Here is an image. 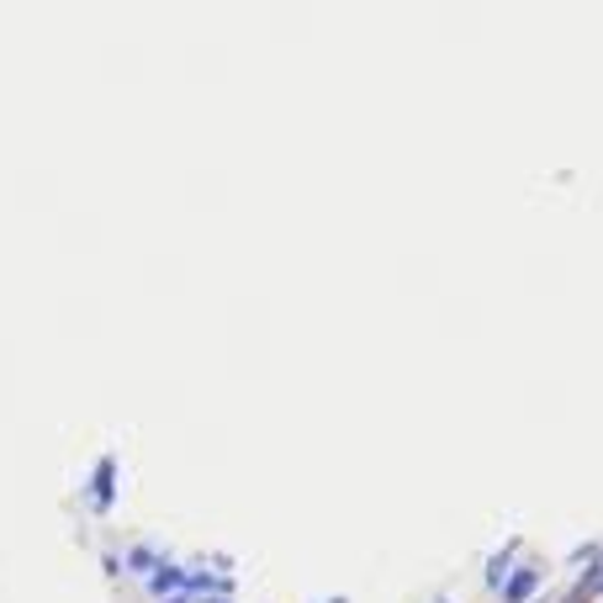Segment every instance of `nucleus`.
<instances>
[{"label": "nucleus", "instance_id": "nucleus-2", "mask_svg": "<svg viewBox=\"0 0 603 603\" xmlns=\"http://www.w3.org/2000/svg\"><path fill=\"white\" fill-rule=\"evenodd\" d=\"M185 572H191L185 561H164V567H159V572H153V577H144V593H149L153 603L181 599V593H185Z\"/></svg>", "mask_w": 603, "mask_h": 603}, {"label": "nucleus", "instance_id": "nucleus-7", "mask_svg": "<svg viewBox=\"0 0 603 603\" xmlns=\"http://www.w3.org/2000/svg\"><path fill=\"white\" fill-rule=\"evenodd\" d=\"M164 603H191V599H185V593H181V599H164Z\"/></svg>", "mask_w": 603, "mask_h": 603}, {"label": "nucleus", "instance_id": "nucleus-1", "mask_svg": "<svg viewBox=\"0 0 603 603\" xmlns=\"http://www.w3.org/2000/svg\"><path fill=\"white\" fill-rule=\"evenodd\" d=\"M185 599L202 603V599H234V577L223 572V567H212V561H196L191 572H185Z\"/></svg>", "mask_w": 603, "mask_h": 603}, {"label": "nucleus", "instance_id": "nucleus-6", "mask_svg": "<svg viewBox=\"0 0 603 603\" xmlns=\"http://www.w3.org/2000/svg\"><path fill=\"white\" fill-rule=\"evenodd\" d=\"M202 603H234V599H202Z\"/></svg>", "mask_w": 603, "mask_h": 603}, {"label": "nucleus", "instance_id": "nucleus-3", "mask_svg": "<svg viewBox=\"0 0 603 603\" xmlns=\"http://www.w3.org/2000/svg\"><path fill=\"white\" fill-rule=\"evenodd\" d=\"M164 561H170V556H164L159 545L138 541V545H127V556H122V572H133V577H138V582H144V577H153V572H159V567H164Z\"/></svg>", "mask_w": 603, "mask_h": 603}, {"label": "nucleus", "instance_id": "nucleus-5", "mask_svg": "<svg viewBox=\"0 0 603 603\" xmlns=\"http://www.w3.org/2000/svg\"><path fill=\"white\" fill-rule=\"evenodd\" d=\"M509 567H513V545H503V550L487 561V588H503V582H509Z\"/></svg>", "mask_w": 603, "mask_h": 603}, {"label": "nucleus", "instance_id": "nucleus-4", "mask_svg": "<svg viewBox=\"0 0 603 603\" xmlns=\"http://www.w3.org/2000/svg\"><path fill=\"white\" fill-rule=\"evenodd\" d=\"M535 588H541V567H519V572L498 588V599H503V603H524Z\"/></svg>", "mask_w": 603, "mask_h": 603}]
</instances>
